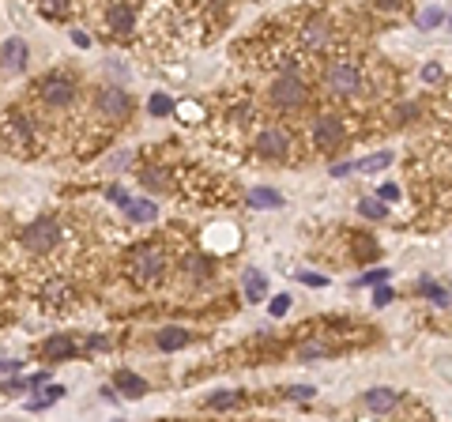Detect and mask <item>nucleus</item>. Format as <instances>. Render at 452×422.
<instances>
[{"instance_id": "1", "label": "nucleus", "mask_w": 452, "mask_h": 422, "mask_svg": "<svg viewBox=\"0 0 452 422\" xmlns=\"http://www.w3.org/2000/svg\"><path fill=\"white\" fill-rule=\"evenodd\" d=\"M128 272H132V279H136V283H158V279H166V272H170L166 249L140 245L136 253L128 257Z\"/></svg>"}, {"instance_id": "2", "label": "nucleus", "mask_w": 452, "mask_h": 422, "mask_svg": "<svg viewBox=\"0 0 452 422\" xmlns=\"http://www.w3.org/2000/svg\"><path fill=\"white\" fill-rule=\"evenodd\" d=\"M324 87L332 91V95H343V98L358 95V87H362V68H358V61H351V57L332 61L328 72H324Z\"/></svg>"}, {"instance_id": "3", "label": "nucleus", "mask_w": 452, "mask_h": 422, "mask_svg": "<svg viewBox=\"0 0 452 422\" xmlns=\"http://www.w3.org/2000/svg\"><path fill=\"white\" fill-rule=\"evenodd\" d=\"M290 148H294V136H290L283 125H264L257 132V140H252L257 158H268V163H283V158L290 155Z\"/></svg>"}, {"instance_id": "4", "label": "nucleus", "mask_w": 452, "mask_h": 422, "mask_svg": "<svg viewBox=\"0 0 452 422\" xmlns=\"http://www.w3.org/2000/svg\"><path fill=\"white\" fill-rule=\"evenodd\" d=\"M79 95L76 79L68 76H46L42 83H38V98H42V106H49V110H64V106H72Z\"/></svg>"}, {"instance_id": "5", "label": "nucleus", "mask_w": 452, "mask_h": 422, "mask_svg": "<svg viewBox=\"0 0 452 422\" xmlns=\"http://www.w3.org/2000/svg\"><path fill=\"white\" fill-rule=\"evenodd\" d=\"M343 140H347V125H343V117L321 113L313 121V148L317 151H332V148H339Z\"/></svg>"}, {"instance_id": "6", "label": "nucleus", "mask_w": 452, "mask_h": 422, "mask_svg": "<svg viewBox=\"0 0 452 422\" xmlns=\"http://www.w3.org/2000/svg\"><path fill=\"white\" fill-rule=\"evenodd\" d=\"M57 242H61L57 219H38L23 230V245L34 249V253H49V249H57Z\"/></svg>"}, {"instance_id": "7", "label": "nucleus", "mask_w": 452, "mask_h": 422, "mask_svg": "<svg viewBox=\"0 0 452 422\" xmlns=\"http://www.w3.org/2000/svg\"><path fill=\"white\" fill-rule=\"evenodd\" d=\"M305 95H309V87L302 83V76H298V72H283V76L275 79V87H272L275 106H287V110L302 106V102H305Z\"/></svg>"}, {"instance_id": "8", "label": "nucleus", "mask_w": 452, "mask_h": 422, "mask_svg": "<svg viewBox=\"0 0 452 422\" xmlns=\"http://www.w3.org/2000/svg\"><path fill=\"white\" fill-rule=\"evenodd\" d=\"M98 110L110 117V121H125V117H132L128 91H121V87H102L98 91Z\"/></svg>"}, {"instance_id": "9", "label": "nucleus", "mask_w": 452, "mask_h": 422, "mask_svg": "<svg viewBox=\"0 0 452 422\" xmlns=\"http://www.w3.org/2000/svg\"><path fill=\"white\" fill-rule=\"evenodd\" d=\"M106 26H110L113 34H132L136 31V4H128V0H113L110 8H106Z\"/></svg>"}, {"instance_id": "10", "label": "nucleus", "mask_w": 452, "mask_h": 422, "mask_svg": "<svg viewBox=\"0 0 452 422\" xmlns=\"http://www.w3.org/2000/svg\"><path fill=\"white\" fill-rule=\"evenodd\" d=\"M4 136L11 143V151H26V148H34V136H31V121H26L23 113H11L8 117V125H4Z\"/></svg>"}, {"instance_id": "11", "label": "nucleus", "mask_w": 452, "mask_h": 422, "mask_svg": "<svg viewBox=\"0 0 452 422\" xmlns=\"http://www.w3.org/2000/svg\"><path fill=\"white\" fill-rule=\"evenodd\" d=\"M26 57H31V49H26L23 38H8V42L0 46V64H4L8 72H23L26 68Z\"/></svg>"}, {"instance_id": "12", "label": "nucleus", "mask_w": 452, "mask_h": 422, "mask_svg": "<svg viewBox=\"0 0 452 422\" xmlns=\"http://www.w3.org/2000/svg\"><path fill=\"white\" fill-rule=\"evenodd\" d=\"M113 388H121V396H128V400H140V396L148 392V381L136 377L132 369H117V374H113Z\"/></svg>"}, {"instance_id": "13", "label": "nucleus", "mask_w": 452, "mask_h": 422, "mask_svg": "<svg viewBox=\"0 0 452 422\" xmlns=\"http://www.w3.org/2000/svg\"><path fill=\"white\" fill-rule=\"evenodd\" d=\"M42 354H46L49 362H68V359H76V339H68V336H49L46 347H42Z\"/></svg>"}, {"instance_id": "14", "label": "nucleus", "mask_w": 452, "mask_h": 422, "mask_svg": "<svg viewBox=\"0 0 452 422\" xmlns=\"http://www.w3.org/2000/svg\"><path fill=\"white\" fill-rule=\"evenodd\" d=\"M362 403L369 407V411H377V415H389L396 403H400V396H396L392 388H369L366 396H362Z\"/></svg>"}, {"instance_id": "15", "label": "nucleus", "mask_w": 452, "mask_h": 422, "mask_svg": "<svg viewBox=\"0 0 452 422\" xmlns=\"http://www.w3.org/2000/svg\"><path fill=\"white\" fill-rule=\"evenodd\" d=\"M245 294H249V302H264V298H268V275L249 272L245 275Z\"/></svg>"}, {"instance_id": "16", "label": "nucleus", "mask_w": 452, "mask_h": 422, "mask_svg": "<svg viewBox=\"0 0 452 422\" xmlns=\"http://www.w3.org/2000/svg\"><path fill=\"white\" fill-rule=\"evenodd\" d=\"M185 343H189V332H185V328H163V332H158V347L163 351H178V347H185Z\"/></svg>"}, {"instance_id": "17", "label": "nucleus", "mask_w": 452, "mask_h": 422, "mask_svg": "<svg viewBox=\"0 0 452 422\" xmlns=\"http://www.w3.org/2000/svg\"><path fill=\"white\" fill-rule=\"evenodd\" d=\"M125 211H128L136 222H151V219L158 215V207H155L151 200H125Z\"/></svg>"}, {"instance_id": "18", "label": "nucleus", "mask_w": 452, "mask_h": 422, "mask_svg": "<svg viewBox=\"0 0 452 422\" xmlns=\"http://www.w3.org/2000/svg\"><path fill=\"white\" fill-rule=\"evenodd\" d=\"M389 163H392V155H389V151H381V155L362 158V163H351V170H358V174H374V170H384Z\"/></svg>"}, {"instance_id": "19", "label": "nucleus", "mask_w": 452, "mask_h": 422, "mask_svg": "<svg viewBox=\"0 0 452 422\" xmlns=\"http://www.w3.org/2000/svg\"><path fill=\"white\" fill-rule=\"evenodd\" d=\"M72 8V0H38V11H42L46 19H64Z\"/></svg>"}, {"instance_id": "20", "label": "nucleus", "mask_w": 452, "mask_h": 422, "mask_svg": "<svg viewBox=\"0 0 452 422\" xmlns=\"http://www.w3.org/2000/svg\"><path fill=\"white\" fill-rule=\"evenodd\" d=\"M249 204L252 207H283V196H279L275 189H257L249 196Z\"/></svg>"}, {"instance_id": "21", "label": "nucleus", "mask_w": 452, "mask_h": 422, "mask_svg": "<svg viewBox=\"0 0 452 422\" xmlns=\"http://www.w3.org/2000/svg\"><path fill=\"white\" fill-rule=\"evenodd\" d=\"M441 23H445V11H437V8H426V11L418 16V26H422V31H433V26H441Z\"/></svg>"}, {"instance_id": "22", "label": "nucleus", "mask_w": 452, "mask_h": 422, "mask_svg": "<svg viewBox=\"0 0 452 422\" xmlns=\"http://www.w3.org/2000/svg\"><path fill=\"white\" fill-rule=\"evenodd\" d=\"M61 396H64V388H53V392H46V396H34L26 407H31V411H42V407H49L53 400H61Z\"/></svg>"}, {"instance_id": "23", "label": "nucleus", "mask_w": 452, "mask_h": 422, "mask_svg": "<svg viewBox=\"0 0 452 422\" xmlns=\"http://www.w3.org/2000/svg\"><path fill=\"white\" fill-rule=\"evenodd\" d=\"M151 113H155V117H166V113H174V102H170L166 95H155V98H151Z\"/></svg>"}, {"instance_id": "24", "label": "nucleus", "mask_w": 452, "mask_h": 422, "mask_svg": "<svg viewBox=\"0 0 452 422\" xmlns=\"http://www.w3.org/2000/svg\"><path fill=\"white\" fill-rule=\"evenodd\" d=\"M354 253H358V257H374V253H377V245H374V242H366V234H354Z\"/></svg>"}, {"instance_id": "25", "label": "nucleus", "mask_w": 452, "mask_h": 422, "mask_svg": "<svg viewBox=\"0 0 452 422\" xmlns=\"http://www.w3.org/2000/svg\"><path fill=\"white\" fill-rule=\"evenodd\" d=\"M237 403V392H215L207 400V407H234Z\"/></svg>"}, {"instance_id": "26", "label": "nucleus", "mask_w": 452, "mask_h": 422, "mask_svg": "<svg viewBox=\"0 0 452 422\" xmlns=\"http://www.w3.org/2000/svg\"><path fill=\"white\" fill-rule=\"evenodd\" d=\"M358 207H362V215H369V219H384V204L381 200H362Z\"/></svg>"}, {"instance_id": "27", "label": "nucleus", "mask_w": 452, "mask_h": 422, "mask_svg": "<svg viewBox=\"0 0 452 422\" xmlns=\"http://www.w3.org/2000/svg\"><path fill=\"white\" fill-rule=\"evenodd\" d=\"M374 8L377 11H400V8H407V0H374Z\"/></svg>"}, {"instance_id": "28", "label": "nucleus", "mask_w": 452, "mask_h": 422, "mask_svg": "<svg viewBox=\"0 0 452 422\" xmlns=\"http://www.w3.org/2000/svg\"><path fill=\"white\" fill-rule=\"evenodd\" d=\"M287 309H290V298H287V294H279V298L272 302V316H283Z\"/></svg>"}, {"instance_id": "29", "label": "nucleus", "mask_w": 452, "mask_h": 422, "mask_svg": "<svg viewBox=\"0 0 452 422\" xmlns=\"http://www.w3.org/2000/svg\"><path fill=\"white\" fill-rule=\"evenodd\" d=\"M422 79H426V83H437V79H441V68H437V64H426V68H422Z\"/></svg>"}, {"instance_id": "30", "label": "nucleus", "mask_w": 452, "mask_h": 422, "mask_svg": "<svg viewBox=\"0 0 452 422\" xmlns=\"http://www.w3.org/2000/svg\"><path fill=\"white\" fill-rule=\"evenodd\" d=\"M392 298H396V294H392V290H389V287H381V290H377V294H374V302H377V306H389V302H392Z\"/></svg>"}, {"instance_id": "31", "label": "nucleus", "mask_w": 452, "mask_h": 422, "mask_svg": "<svg viewBox=\"0 0 452 422\" xmlns=\"http://www.w3.org/2000/svg\"><path fill=\"white\" fill-rule=\"evenodd\" d=\"M290 396H294V400H309L313 388H309V385H298V388H290Z\"/></svg>"}, {"instance_id": "32", "label": "nucleus", "mask_w": 452, "mask_h": 422, "mask_svg": "<svg viewBox=\"0 0 452 422\" xmlns=\"http://www.w3.org/2000/svg\"><path fill=\"white\" fill-rule=\"evenodd\" d=\"M106 196H110V200H113V204H125V200H128V196H125V189H117V185H113V189H110V192H106Z\"/></svg>"}, {"instance_id": "33", "label": "nucleus", "mask_w": 452, "mask_h": 422, "mask_svg": "<svg viewBox=\"0 0 452 422\" xmlns=\"http://www.w3.org/2000/svg\"><path fill=\"white\" fill-rule=\"evenodd\" d=\"M381 196H384V200H396V196H400V189H396V185H384Z\"/></svg>"}, {"instance_id": "34", "label": "nucleus", "mask_w": 452, "mask_h": 422, "mask_svg": "<svg viewBox=\"0 0 452 422\" xmlns=\"http://www.w3.org/2000/svg\"><path fill=\"white\" fill-rule=\"evenodd\" d=\"M72 42H76V46H91V38H87L83 31H72Z\"/></svg>"}, {"instance_id": "35", "label": "nucleus", "mask_w": 452, "mask_h": 422, "mask_svg": "<svg viewBox=\"0 0 452 422\" xmlns=\"http://www.w3.org/2000/svg\"><path fill=\"white\" fill-rule=\"evenodd\" d=\"M384 275H389V272H384V268H377V272H369L362 283H377V279H384Z\"/></svg>"}, {"instance_id": "36", "label": "nucleus", "mask_w": 452, "mask_h": 422, "mask_svg": "<svg viewBox=\"0 0 452 422\" xmlns=\"http://www.w3.org/2000/svg\"><path fill=\"white\" fill-rule=\"evenodd\" d=\"M445 19H448V23H452V16H445Z\"/></svg>"}, {"instance_id": "37", "label": "nucleus", "mask_w": 452, "mask_h": 422, "mask_svg": "<svg viewBox=\"0 0 452 422\" xmlns=\"http://www.w3.org/2000/svg\"><path fill=\"white\" fill-rule=\"evenodd\" d=\"M0 369H4V362H0Z\"/></svg>"}]
</instances>
